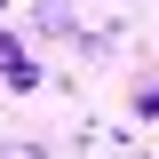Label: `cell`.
Returning <instances> with one entry per match:
<instances>
[{"instance_id":"obj_1","label":"cell","mask_w":159,"mask_h":159,"mask_svg":"<svg viewBox=\"0 0 159 159\" xmlns=\"http://www.w3.org/2000/svg\"><path fill=\"white\" fill-rule=\"evenodd\" d=\"M0 88H16V96H32V88H40V64L24 56L16 32H0Z\"/></svg>"},{"instance_id":"obj_2","label":"cell","mask_w":159,"mask_h":159,"mask_svg":"<svg viewBox=\"0 0 159 159\" xmlns=\"http://www.w3.org/2000/svg\"><path fill=\"white\" fill-rule=\"evenodd\" d=\"M135 111H143V119H159V80H151V88L135 96Z\"/></svg>"}]
</instances>
